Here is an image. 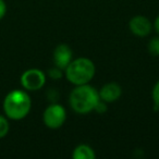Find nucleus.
Masks as SVG:
<instances>
[{
	"mask_svg": "<svg viewBox=\"0 0 159 159\" xmlns=\"http://www.w3.org/2000/svg\"><path fill=\"white\" fill-rule=\"evenodd\" d=\"M99 100L98 91L89 84L76 85L69 96L70 107L80 115H86L94 111Z\"/></svg>",
	"mask_w": 159,
	"mask_h": 159,
	"instance_id": "1",
	"label": "nucleus"
},
{
	"mask_svg": "<svg viewBox=\"0 0 159 159\" xmlns=\"http://www.w3.org/2000/svg\"><path fill=\"white\" fill-rule=\"evenodd\" d=\"M32 100L25 91L14 89L7 94L3 100V111L7 118L11 120H22L30 113Z\"/></svg>",
	"mask_w": 159,
	"mask_h": 159,
	"instance_id": "2",
	"label": "nucleus"
},
{
	"mask_svg": "<svg viewBox=\"0 0 159 159\" xmlns=\"http://www.w3.org/2000/svg\"><path fill=\"white\" fill-rule=\"evenodd\" d=\"M96 72L94 62L85 57L72 59L69 66L64 69V75L66 80L73 85L89 84L93 80Z\"/></svg>",
	"mask_w": 159,
	"mask_h": 159,
	"instance_id": "3",
	"label": "nucleus"
},
{
	"mask_svg": "<svg viewBox=\"0 0 159 159\" xmlns=\"http://www.w3.org/2000/svg\"><path fill=\"white\" fill-rule=\"evenodd\" d=\"M66 120V111L62 105L51 104L45 109L43 113V121L47 128L57 130L61 128Z\"/></svg>",
	"mask_w": 159,
	"mask_h": 159,
	"instance_id": "4",
	"label": "nucleus"
},
{
	"mask_svg": "<svg viewBox=\"0 0 159 159\" xmlns=\"http://www.w3.org/2000/svg\"><path fill=\"white\" fill-rule=\"evenodd\" d=\"M21 85L25 91L35 92L43 89L46 83V74L39 69H29L21 75Z\"/></svg>",
	"mask_w": 159,
	"mask_h": 159,
	"instance_id": "5",
	"label": "nucleus"
},
{
	"mask_svg": "<svg viewBox=\"0 0 159 159\" xmlns=\"http://www.w3.org/2000/svg\"><path fill=\"white\" fill-rule=\"evenodd\" d=\"M131 33L137 37H146L152 33V24L149 19L144 16H135L129 22Z\"/></svg>",
	"mask_w": 159,
	"mask_h": 159,
	"instance_id": "6",
	"label": "nucleus"
},
{
	"mask_svg": "<svg viewBox=\"0 0 159 159\" xmlns=\"http://www.w3.org/2000/svg\"><path fill=\"white\" fill-rule=\"evenodd\" d=\"M73 59V51L71 47L66 44H60L53 50V62L58 68L64 69L69 66Z\"/></svg>",
	"mask_w": 159,
	"mask_h": 159,
	"instance_id": "7",
	"label": "nucleus"
},
{
	"mask_svg": "<svg viewBox=\"0 0 159 159\" xmlns=\"http://www.w3.org/2000/svg\"><path fill=\"white\" fill-rule=\"evenodd\" d=\"M99 94V98L104 102H106L107 104L110 102H115L121 97L122 95V89L119 84L115 82H110L105 84L102 89L98 92Z\"/></svg>",
	"mask_w": 159,
	"mask_h": 159,
	"instance_id": "8",
	"label": "nucleus"
},
{
	"mask_svg": "<svg viewBox=\"0 0 159 159\" xmlns=\"http://www.w3.org/2000/svg\"><path fill=\"white\" fill-rule=\"evenodd\" d=\"M72 157L74 159H95V150L87 144H80L74 148L72 152Z\"/></svg>",
	"mask_w": 159,
	"mask_h": 159,
	"instance_id": "9",
	"label": "nucleus"
},
{
	"mask_svg": "<svg viewBox=\"0 0 159 159\" xmlns=\"http://www.w3.org/2000/svg\"><path fill=\"white\" fill-rule=\"evenodd\" d=\"M148 52L154 57H158L159 56V36L157 37H152V39L148 42Z\"/></svg>",
	"mask_w": 159,
	"mask_h": 159,
	"instance_id": "10",
	"label": "nucleus"
},
{
	"mask_svg": "<svg viewBox=\"0 0 159 159\" xmlns=\"http://www.w3.org/2000/svg\"><path fill=\"white\" fill-rule=\"evenodd\" d=\"M9 130H10V125H9V122H8V119L5 116L0 115V139L5 137L9 133Z\"/></svg>",
	"mask_w": 159,
	"mask_h": 159,
	"instance_id": "11",
	"label": "nucleus"
},
{
	"mask_svg": "<svg viewBox=\"0 0 159 159\" xmlns=\"http://www.w3.org/2000/svg\"><path fill=\"white\" fill-rule=\"evenodd\" d=\"M152 102H154L155 110H159V81H157L156 84L152 87Z\"/></svg>",
	"mask_w": 159,
	"mask_h": 159,
	"instance_id": "12",
	"label": "nucleus"
},
{
	"mask_svg": "<svg viewBox=\"0 0 159 159\" xmlns=\"http://www.w3.org/2000/svg\"><path fill=\"white\" fill-rule=\"evenodd\" d=\"M63 71L64 70H62V69L55 66L53 68L49 69L48 75H49V77H51L52 80H60V79H62V76H63V74H64Z\"/></svg>",
	"mask_w": 159,
	"mask_h": 159,
	"instance_id": "13",
	"label": "nucleus"
},
{
	"mask_svg": "<svg viewBox=\"0 0 159 159\" xmlns=\"http://www.w3.org/2000/svg\"><path fill=\"white\" fill-rule=\"evenodd\" d=\"M108 110V107H107V102H104V100H102L99 98V100H98V102L96 104L95 108H94V111L97 113H99V115H102V113H105L106 111Z\"/></svg>",
	"mask_w": 159,
	"mask_h": 159,
	"instance_id": "14",
	"label": "nucleus"
},
{
	"mask_svg": "<svg viewBox=\"0 0 159 159\" xmlns=\"http://www.w3.org/2000/svg\"><path fill=\"white\" fill-rule=\"evenodd\" d=\"M7 13V5L5 0H0V20H2Z\"/></svg>",
	"mask_w": 159,
	"mask_h": 159,
	"instance_id": "15",
	"label": "nucleus"
},
{
	"mask_svg": "<svg viewBox=\"0 0 159 159\" xmlns=\"http://www.w3.org/2000/svg\"><path fill=\"white\" fill-rule=\"evenodd\" d=\"M152 27H154L155 31H156L157 34L159 35V16H157L156 19H155V22H154V25H152Z\"/></svg>",
	"mask_w": 159,
	"mask_h": 159,
	"instance_id": "16",
	"label": "nucleus"
}]
</instances>
